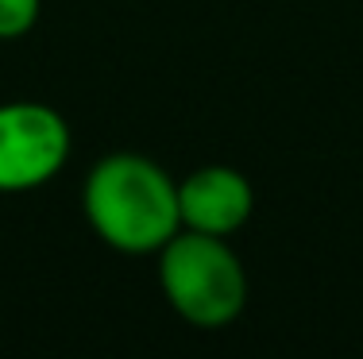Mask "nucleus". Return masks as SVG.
Wrapping results in <instances>:
<instances>
[{
	"label": "nucleus",
	"instance_id": "obj_4",
	"mask_svg": "<svg viewBox=\"0 0 363 359\" xmlns=\"http://www.w3.org/2000/svg\"><path fill=\"white\" fill-rule=\"evenodd\" d=\"M255 212V190L236 166H197L178 182L182 228L205 236H236Z\"/></svg>",
	"mask_w": 363,
	"mask_h": 359
},
{
	"label": "nucleus",
	"instance_id": "obj_5",
	"mask_svg": "<svg viewBox=\"0 0 363 359\" xmlns=\"http://www.w3.org/2000/svg\"><path fill=\"white\" fill-rule=\"evenodd\" d=\"M43 0H0V42L23 39L39 23Z\"/></svg>",
	"mask_w": 363,
	"mask_h": 359
},
{
	"label": "nucleus",
	"instance_id": "obj_1",
	"mask_svg": "<svg viewBox=\"0 0 363 359\" xmlns=\"http://www.w3.org/2000/svg\"><path fill=\"white\" fill-rule=\"evenodd\" d=\"M89 228L120 255H159L182 228L178 182L147 155H105L82 186Z\"/></svg>",
	"mask_w": 363,
	"mask_h": 359
},
{
	"label": "nucleus",
	"instance_id": "obj_2",
	"mask_svg": "<svg viewBox=\"0 0 363 359\" xmlns=\"http://www.w3.org/2000/svg\"><path fill=\"white\" fill-rule=\"evenodd\" d=\"M159 286L167 305L194 329H224L247 305V270L224 236L178 228L159 247Z\"/></svg>",
	"mask_w": 363,
	"mask_h": 359
},
{
	"label": "nucleus",
	"instance_id": "obj_3",
	"mask_svg": "<svg viewBox=\"0 0 363 359\" xmlns=\"http://www.w3.org/2000/svg\"><path fill=\"white\" fill-rule=\"evenodd\" d=\"M70 124L43 101L0 105V193L47 186L70 159Z\"/></svg>",
	"mask_w": 363,
	"mask_h": 359
}]
</instances>
